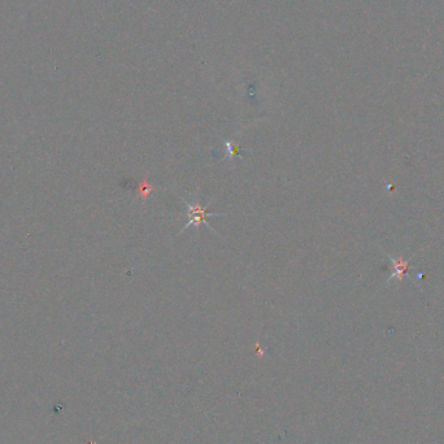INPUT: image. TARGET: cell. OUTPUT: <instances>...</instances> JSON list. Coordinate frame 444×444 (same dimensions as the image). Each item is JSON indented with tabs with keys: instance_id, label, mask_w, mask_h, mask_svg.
<instances>
[{
	"instance_id": "7a4b0ae2",
	"label": "cell",
	"mask_w": 444,
	"mask_h": 444,
	"mask_svg": "<svg viewBox=\"0 0 444 444\" xmlns=\"http://www.w3.org/2000/svg\"><path fill=\"white\" fill-rule=\"evenodd\" d=\"M154 188H155V186H154V185H152V183L147 179V174H146L144 175V179H143L142 183L139 185V188H138V198L142 199L143 204H146L147 199H148V196L151 195V192L154 191Z\"/></svg>"
},
{
	"instance_id": "3957f363",
	"label": "cell",
	"mask_w": 444,
	"mask_h": 444,
	"mask_svg": "<svg viewBox=\"0 0 444 444\" xmlns=\"http://www.w3.org/2000/svg\"><path fill=\"white\" fill-rule=\"evenodd\" d=\"M225 148H226L225 159H235L239 155V146L235 140H226L225 142Z\"/></svg>"
},
{
	"instance_id": "6da1fadb",
	"label": "cell",
	"mask_w": 444,
	"mask_h": 444,
	"mask_svg": "<svg viewBox=\"0 0 444 444\" xmlns=\"http://www.w3.org/2000/svg\"><path fill=\"white\" fill-rule=\"evenodd\" d=\"M185 204H186L187 206V223L181 229L179 234H182L183 231L187 230V229H190V227L199 229L202 225H205L206 227H209L210 230L216 233V230H214L213 227H212V225L208 222V218L227 216V214L225 213H212V212H209V210L206 209V206L200 205L198 200L195 198L191 199L190 202L185 200Z\"/></svg>"
}]
</instances>
